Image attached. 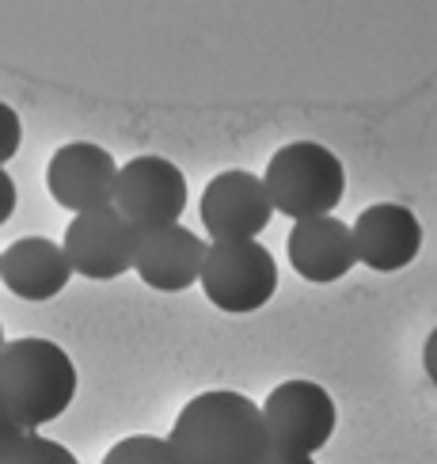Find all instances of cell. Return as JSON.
<instances>
[{"instance_id": "cell-7", "label": "cell", "mask_w": 437, "mask_h": 464, "mask_svg": "<svg viewBox=\"0 0 437 464\" xmlns=\"http://www.w3.org/2000/svg\"><path fill=\"white\" fill-rule=\"evenodd\" d=\"M62 247L81 278L114 282L138 266L141 228L129 225L114 206L91 209V214H76L69 221Z\"/></svg>"}, {"instance_id": "cell-17", "label": "cell", "mask_w": 437, "mask_h": 464, "mask_svg": "<svg viewBox=\"0 0 437 464\" xmlns=\"http://www.w3.org/2000/svg\"><path fill=\"white\" fill-rule=\"evenodd\" d=\"M24 434H27V430L19 427V419L12 415V408L5 403V396H0V457H5V453H8V450H12Z\"/></svg>"}, {"instance_id": "cell-1", "label": "cell", "mask_w": 437, "mask_h": 464, "mask_svg": "<svg viewBox=\"0 0 437 464\" xmlns=\"http://www.w3.org/2000/svg\"><path fill=\"white\" fill-rule=\"evenodd\" d=\"M167 441L183 464H262L274 450L262 408L233 389H214L190 400Z\"/></svg>"}, {"instance_id": "cell-11", "label": "cell", "mask_w": 437, "mask_h": 464, "mask_svg": "<svg viewBox=\"0 0 437 464\" xmlns=\"http://www.w3.org/2000/svg\"><path fill=\"white\" fill-rule=\"evenodd\" d=\"M209 256V244L190 232L186 225H167V228H152L141 232V247H138V278L148 289L160 294H183V289L202 282V266Z\"/></svg>"}, {"instance_id": "cell-12", "label": "cell", "mask_w": 437, "mask_h": 464, "mask_svg": "<svg viewBox=\"0 0 437 464\" xmlns=\"http://www.w3.org/2000/svg\"><path fill=\"white\" fill-rule=\"evenodd\" d=\"M290 266L312 285L342 282L357 266L350 225L338 221L335 214L297 221L290 232Z\"/></svg>"}, {"instance_id": "cell-3", "label": "cell", "mask_w": 437, "mask_h": 464, "mask_svg": "<svg viewBox=\"0 0 437 464\" xmlns=\"http://www.w3.org/2000/svg\"><path fill=\"white\" fill-rule=\"evenodd\" d=\"M266 195L274 214L297 221L328 218L347 198V168L335 149L319 141H290L281 145L262 171Z\"/></svg>"}, {"instance_id": "cell-20", "label": "cell", "mask_w": 437, "mask_h": 464, "mask_svg": "<svg viewBox=\"0 0 437 464\" xmlns=\"http://www.w3.org/2000/svg\"><path fill=\"white\" fill-rule=\"evenodd\" d=\"M423 365H426V377L437 384V327L426 335V346H423Z\"/></svg>"}, {"instance_id": "cell-16", "label": "cell", "mask_w": 437, "mask_h": 464, "mask_svg": "<svg viewBox=\"0 0 437 464\" xmlns=\"http://www.w3.org/2000/svg\"><path fill=\"white\" fill-rule=\"evenodd\" d=\"M19 145H24V119L12 103L0 100V168H8L15 160Z\"/></svg>"}, {"instance_id": "cell-15", "label": "cell", "mask_w": 437, "mask_h": 464, "mask_svg": "<svg viewBox=\"0 0 437 464\" xmlns=\"http://www.w3.org/2000/svg\"><path fill=\"white\" fill-rule=\"evenodd\" d=\"M0 464H81V460H76L62 441H53L38 430H27L5 457H0Z\"/></svg>"}, {"instance_id": "cell-14", "label": "cell", "mask_w": 437, "mask_h": 464, "mask_svg": "<svg viewBox=\"0 0 437 464\" xmlns=\"http://www.w3.org/2000/svg\"><path fill=\"white\" fill-rule=\"evenodd\" d=\"M103 464H183L176 446L157 434H129L107 450Z\"/></svg>"}, {"instance_id": "cell-2", "label": "cell", "mask_w": 437, "mask_h": 464, "mask_svg": "<svg viewBox=\"0 0 437 464\" xmlns=\"http://www.w3.org/2000/svg\"><path fill=\"white\" fill-rule=\"evenodd\" d=\"M81 373L62 343L43 335L8 339L0 351V396L24 430L57 422L76 400Z\"/></svg>"}, {"instance_id": "cell-18", "label": "cell", "mask_w": 437, "mask_h": 464, "mask_svg": "<svg viewBox=\"0 0 437 464\" xmlns=\"http://www.w3.org/2000/svg\"><path fill=\"white\" fill-rule=\"evenodd\" d=\"M15 206H19V187H15V179L8 176V168H0V225L12 221Z\"/></svg>"}, {"instance_id": "cell-4", "label": "cell", "mask_w": 437, "mask_h": 464, "mask_svg": "<svg viewBox=\"0 0 437 464\" xmlns=\"http://www.w3.org/2000/svg\"><path fill=\"white\" fill-rule=\"evenodd\" d=\"M202 294L228 316H252L278 294V259L259 240L209 244L202 266Z\"/></svg>"}, {"instance_id": "cell-19", "label": "cell", "mask_w": 437, "mask_h": 464, "mask_svg": "<svg viewBox=\"0 0 437 464\" xmlns=\"http://www.w3.org/2000/svg\"><path fill=\"white\" fill-rule=\"evenodd\" d=\"M262 464H319L316 457H309V453H290V450H271L266 453V460Z\"/></svg>"}, {"instance_id": "cell-9", "label": "cell", "mask_w": 437, "mask_h": 464, "mask_svg": "<svg viewBox=\"0 0 437 464\" xmlns=\"http://www.w3.org/2000/svg\"><path fill=\"white\" fill-rule=\"evenodd\" d=\"M122 164L95 141H69L46 164L50 198L69 214H91V209L114 206Z\"/></svg>"}, {"instance_id": "cell-8", "label": "cell", "mask_w": 437, "mask_h": 464, "mask_svg": "<svg viewBox=\"0 0 437 464\" xmlns=\"http://www.w3.org/2000/svg\"><path fill=\"white\" fill-rule=\"evenodd\" d=\"M202 228L209 232V244L224 240H259L262 228L274 218V202L266 195V183L255 171H221L205 183L198 202Z\"/></svg>"}, {"instance_id": "cell-13", "label": "cell", "mask_w": 437, "mask_h": 464, "mask_svg": "<svg viewBox=\"0 0 437 464\" xmlns=\"http://www.w3.org/2000/svg\"><path fill=\"white\" fill-rule=\"evenodd\" d=\"M76 275L65 247L53 244L46 237H24L8 244V251H0V282H5L19 301H53L69 278Z\"/></svg>"}, {"instance_id": "cell-10", "label": "cell", "mask_w": 437, "mask_h": 464, "mask_svg": "<svg viewBox=\"0 0 437 464\" xmlns=\"http://www.w3.org/2000/svg\"><path fill=\"white\" fill-rule=\"evenodd\" d=\"M350 232H354L357 263L369 266L373 275L407 270L418 259V251H423V221L404 202H376L361 209Z\"/></svg>"}, {"instance_id": "cell-5", "label": "cell", "mask_w": 437, "mask_h": 464, "mask_svg": "<svg viewBox=\"0 0 437 464\" xmlns=\"http://www.w3.org/2000/svg\"><path fill=\"white\" fill-rule=\"evenodd\" d=\"M259 408H262V422L274 450L316 457L335 438V427H338L335 396L319 381H304V377L281 381Z\"/></svg>"}, {"instance_id": "cell-21", "label": "cell", "mask_w": 437, "mask_h": 464, "mask_svg": "<svg viewBox=\"0 0 437 464\" xmlns=\"http://www.w3.org/2000/svg\"><path fill=\"white\" fill-rule=\"evenodd\" d=\"M5 346H8V339H5V324H0V351H5Z\"/></svg>"}, {"instance_id": "cell-6", "label": "cell", "mask_w": 437, "mask_h": 464, "mask_svg": "<svg viewBox=\"0 0 437 464\" xmlns=\"http://www.w3.org/2000/svg\"><path fill=\"white\" fill-rule=\"evenodd\" d=\"M186 198H190V187L183 168L167 157H157V152H145V157H133L129 164H122L114 209L141 232H152V228L179 225Z\"/></svg>"}]
</instances>
